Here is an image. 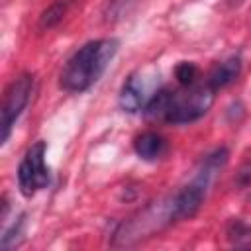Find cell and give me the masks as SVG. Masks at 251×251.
<instances>
[{
    "mask_svg": "<svg viewBox=\"0 0 251 251\" xmlns=\"http://www.w3.org/2000/svg\"><path fill=\"white\" fill-rule=\"evenodd\" d=\"M120 49L116 37L90 39L80 45L63 65L59 73V88L69 94H82L90 90L106 73Z\"/></svg>",
    "mask_w": 251,
    "mask_h": 251,
    "instance_id": "cell-2",
    "label": "cell"
},
{
    "mask_svg": "<svg viewBox=\"0 0 251 251\" xmlns=\"http://www.w3.org/2000/svg\"><path fill=\"white\" fill-rule=\"evenodd\" d=\"M176 222H178V216L175 210L173 194L163 196L159 200L145 204L135 214H131L129 218L120 222L112 233V245H116V247L135 245L139 241L153 237L155 233L167 229L169 226H173Z\"/></svg>",
    "mask_w": 251,
    "mask_h": 251,
    "instance_id": "cell-3",
    "label": "cell"
},
{
    "mask_svg": "<svg viewBox=\"0 0 251 251\" xmlns=\"http://www.w3.org/2000/svg\"><path fill=\"white\" fill-rule=\"evenodd\" d=\"M239 73H241V57H239V55H229V57L218 61V63L204 75V78H206V82L218 92V90L229 86L231 82H235L237 76H239Z\"/></svg>",
    "mask_w": 251,
    "mask_h": 251,
    "instance_id": "cell-8",
    "label": "cell"
},
{
    "mask_svg": "<svg viewBox=\"0 0 251 251\" xmlns=\"http://www.w3.org/2000/svg\"><path fill=\"white\" fill-rule=\"evenodd\" d=\"M133 151H135V155L141 161L157 163V161H161L169 153V141L159 131L147 129V131H141L139 135H135V139H133Z\"/></svg>",
    "mask_w": 251,
    "mask_h": 251,
    "instance_id": "cell-7",
    "label": "cell"
},
{
    "mask_svg": "<svg viewBox=\"0 0 251 251\" xmlns=\"http://www.w3.org/2000/svg\"><path fill=\"white\" fill-rule=\"evenodd\" d=\"M67 6H69V0H55V2L39 16V29H49V27L57 25V24L65 18Z\"/></svg>",
    "mask_w": 251,
    "mask_h": 251,
    "instance_id": "cell-11",
    "label": "cell"
},
{
    "mask_svg": "<svg viewBox=\"0 0 251 251\" xmlns=\"http://www.w3.org/2000/svg\"><path fill=\"white\" fill-rule=\"evenodd\" d=\"M24 226H25V214H20L18 218H14V222L10 226H4L2 237H0L2 249H10L20 243V239L24 235Z\"/></svg>",
    "mask_w": 251,
    "mask_h": 251,
    "instance_id": "cell-10",
    "label": "cell"
},
{
    "mask_svg": "<svg viewBox=\"0 0 251 251\" xmlns=\"http://www.w3.org/2000/svg\"><path fill=\"white\" fill-rule=\"evenodd\" d=\"M161 88V75L155 65H145L133 71L122 84L118 94V106L127 114H139L153 100Z\"/></svg>",
    "mask_w": 251,
    "mask_h": 251,
    "instance_id": "cell-4",
    "label": "cell"
},
{
    "mask_svg": "<svg viewBox=\"0 0 251 251\" xmlns=\"http://www.w3.org/2000/svg\"><path fill=\"white\" fill-rule=\"evenodd\" d=\"M45 153H47V143L39 139L31 143L25 149L24 157L20 159L16 178L24 198H31L51 184V169L45 163Z\"/></svg>",
    "mask_w": 251,
    "mask_h": 251,
    "instance_id": "cell-5",
    "label": "cell"
},
{
    "mask_svg": "<svg viewBox=\"0 0 251 251\" xmlns=\"http://www.w3.org/2000/svg\"><path fill=\"white\" fill-rule=\"evenodd\" d=\"M216 98V90L206 82L202 76L200 82L182 86H161L153 100L147 104L143 114L159 124H173V126H186L198 122L208 114Z\"/></svg>",
    "mask_w": 251,
    "mask_h": 251,
    "instance_id": "cell-1",
    "label": "cell"
},
{
    "mask_svg": "<svg viewBox=\"0 0 251 251\" xmlns=\"http://www.w3.org/2000/svg\"><path fill=\"white\" fill-rule=\"evenodd\" d=\"M33 84H35L33 75L22 73L6 86L4 96H2V108H0L2 110V120H0V127H2L0 143L2 145L10 139L16 122L20 120L24 110L27 108L31 94H33Z\"/></svg>",
    "mask_w": 251,
    "mask_h": 251,
    "instance_id": "cell-6",
    "label": "cell"
},
{
    "mask_svg": "<svg viewBox=\"0 0 251 251\" xmlns=\"http://www.w3.org/2000/svg\"><path fill=\"white\" fill-rule=\"evenodd\" d=\"M247 198H249V200H251V188H249V196H247Z\"/></svg>",
    "mask_w": 251,
    "mask_h": 251,
    "instance_id": "cell-14",
    "label": "cell"
},
{
    "mask_svg": "<svg viewBox=\"0 0 251 251\" xmlns=\"http://www.w3.org/2000/svg\"><path fill=\"white\" fill-rule=\"evenodd\" d=\"M235 184L239 188H251V157L241 163V167L235 173Z\"/></svg>",
    "mask_w": 251,
    "mask_h": 251,
    "instance_id": "cell-13",
    "label": "cell"
},
{
    "mask_svg": "<svg viewBox=\"0 0 251 251\" xmlns=\"http://www.w3.org/2000/svg\"><path fill=\"white\" fill-rule=\"evenodd\" d=\"M175 76H176V84H182V86H190V84H196L202 80V73L198 69L196 63L192 61H180L175 69Z\"/></svg>",
    "mask_w": 251,
    "mask_h": 251,
    "instance_id": "cell-12",
    "label": "cell"
},
{
    "mask_svg": "<svg viewBox=\"0 0 251 251\" xmlns=\"http://www.w3.org/2000/svg\"><path fill=\"white\" fill-rule=\"evenodd\" d=\"M227 239L235 247H251V226L241 220H231L227 224Z\"/></svg>",
    "mask_w": 251,
    "mask_h": 251,
    "instance_id": "cell-9",
    "label": "cell"
}]
</instances>
